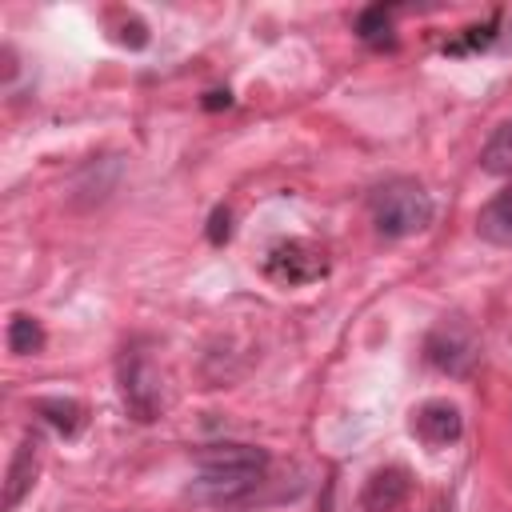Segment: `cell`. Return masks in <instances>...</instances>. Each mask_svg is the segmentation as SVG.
<instances>
[{"mask_svg": "<svg viewBox=\"0 0 512 512\" xmlns=\"http://www.w3.org/2000/svg\"><path fill=\"white\" fill-rule=\"evenodd\" d=\"M124 180V160L120 156H104V160H92L84 164L76 176H72V188H68V200L76 208H96L104 204Z\"/></svg>", "mask_w": 512, "mask_h": 512, "instance_id": "8992f818", "label": "cell"}, {"mask_svg": "<svg viewBox=\"0 0 512 512\" xmlns=\"http://www.w3.org/2000/svg\"><path fill=\"white\" fill-rule=\"evenodd\" d=\"M200 480L192 484V496L212 508H236L256 496V488L268 476V452L252 444H208L196 456Z\"/></svg>", "mask_w": 512, "mask_h": 512, "instance_id": "6da1fadb", "label": "cell"}, {"mask_svg": "<svg viewBox=\"0 0 512 512\" xmlns=\"http://www.w3.org/2000/svg\"><path fill=\"white\" fill-rule=\"evenodd\" d=\"M480 168L488 176H512V120L492 128V136L480 148Z\"/></svg>", "mask_w": 512, "mask_h": 512, "instance_id": "8fae6325", "label": "cell"}, {"mask_svg": "<svg viewBox=\"0 0 512 512\" xmlns=\"http://www.w3.org/2000/svg\"><path fill=\"white\" fill-rule=\"evenodd\" d=\"M492 36H496V16H492L484 28H468V36H464V40H452V44H444V52H468V48H484Z\"/></svg>", "mask_w": 512, "mask_h": 512, "instance_id": "9a60e30c", "label": "cell"}, {"mask_svg": "<svg viewBox=\"0 0 512 512\" xmlns=\"http://www.w3.org/2000/svg\"><path fill=\"white\" fill-rule=\"evenodd\" d=\"M476 232L488 240V244H500V248H512V184L500 188L476 216Z\"/></svg>", "mask_w": 512, "mask_h": 512, "instance_id": "30bf717a", "label": "cell"}, {"mask_svg": "<svg viewBox=\"0 0 512 512\" xmlns=\"http://www.w3.org/2000/svg\"><path fill=\"white\" fill-rule=\"evenodd\" d=\"M204 104H208V108H220V104L228 108V104H232V96H228V92H208V100H204Z\"/></svg>", "mask_w": 512, "mask_h": 512, "instance_id": "ac0fdd59", "label": "cell"}, {"mask_svg": "<svg viewBox=\"0 0 512 512\" xmlns=\"http://www.w3.org/2000/svg\"><path fill=\"white\" fill-rule=\"evenodd\" d=\"M116 376H120V400H124L128 416L140 424H152L168 404V384H164V372L156 368V360L132 344V348H124Z\"/></svg>", "mask_w": 512, "mask_h": 512, "instance_id": "3957f363", "label": "cell"}, {"mask_svg": "<svg viewBox=\"0 0 512 512\" xmlns=\"http://www.w3.org/2000/svg\"><path fill=\"white\" fill-rule=\"evenodd\" d=\"M356 32H360V40H368V44H392V8H384V4H372V8H364L360 16H356Z\"/></svg>", "mask_w": 512, "mask_h": 512, "instance_id": "5bb4252c", "label": "cell"}, {"mask_svg": "<svg viewBox=\"0 0 512 512\" xmlns=\"http://www.w3.org/2000/svg\"><path fill=\"white\" fill-rule=\"evenodd\" d=\"M412 432L420 444L428 448H448L464 436V416L452 400H424L416 412H412Z\"/></svg>", "mask_w": 512, "mask_h": 512, "instance_id": "52a82bcc", "label": "cell"}, {"mask_svg": "<svg viewBox=\"0 0 512 512\" xmlns=\"http://www.w3.org/2000/svg\"><path fill=\"white\" fill-rule=\"evenodd\" d=\"M40 348H44V328H40L32 316L16 312V316L8 320V352H16V356H36Z\"/></svg>", "mask_w": 512, "mask_h": 512, "instance_id": "4fadbf2b", "label": "cell"}, {"mask_svg": "<svg viewBox=\"0 0 512 512\" xmlns=\"http://www.w3.org/2000/svg\"><path fill=\"white\" fill-rule=\"evenodd\" d=\"M36 412H40L56 432H64V436H76L80 424H84V408H80L76 400H64V396H48V400H40Z\"/></svg>", "mask_w": 512, "mask_h": 512, "instance_id": "7c38bea8", "label": "cell"}, {"mask_svg": "<svg viewBox=\"0 0 512 512\" xmlns=\"http://www.w3.org/2000/svg\"><path fill=\"white\" fill-rule=\"evenodd\" d=\"M412 492V480L400 464H384L376 468L368 480H364V492H360V504L364 512H396Z\"/></svg>", "mask_w": 512, "mask_h": 512, "instance_id": "ba28073f", "label": "cell"}, {"mask_svg": "<svg viewBox=\"0 0 512 512\" xmlns=\"http://www.w3.org/2000/svg\"><path fill=\"white\" fill-rule=\"evenodd\" d=\"M264 272H268L276 284H284V288H300V284H312V280H320V276L328 272V256H324V248H316L312 240L292 236V240H280V244L268 248Z\"/></svg>", "mask_w": 512, "mask_h": 512, "instance_id": "277c9868", "label": "cell"}, {"mask_svg": "<svg viewBox=\"0 0 512 512\" xmlns=\"http://www.w3.org/2000/svg\"><path fill=\"white\" fill-rule=\"evenodd\" d=\"M228 220H232L228 208H216V212H212V220H208V240H212V244H224V240L232 236V224H228Z\"/></svg>", "mask_w": 512, "mask_h": 512, "instance_id": "2e32d148", "label": "cell"}, {"mask_svg": "<svg viewBox=\"0 0 512 512\" xmlns=\"http://www.w3.org/2000/svg\"><path fill=\"white\" fill-rule=\"evenodd\" d=\"M36 472H40V440L28 432L16 452H12V464H8V476H4V512H16L20 500L32 492L36 484Z\"/></svg>", "mask_w": 512, "mask_h": 512, "instance_id": "9c48e42d", "label": "cell"}, {"mask_svg": "<svg viewBox=\"0 0 512 512\" xmlns=\"http://www.w3.org/2000/svg\"><path fill=\"white\" fill-rule=\"evenodd\" d=\"M372 224L384 240L416 236L432 224V196L416 180H388L372 192Z\"/></svg>", "mask_w": 512, "mask_h": 512, "instance_id": "7a4b0ae2", "label": "cell"}, {"mask_svg": "<svg viewBox=\"0 0 512 512\" xmlns=\"http://www.w3.org/2000/svg\"><path fill=\"white\" fill-rule=\"evenodd\" d=\"M476 336H472V328L464 324V320H440L432 332H428V340H424V360L432 364V368H440V372H448V376H464L468 368H472V360H476Z\"/></svg>", "mask_w": 512, "mask_h": 512, "instance_id": "5b68a950", "label": "cell"}, {"mask_svg": "<svg viewBox=\"0 0 512 512\" xmlns=\"http://www.w3.org/2000/svg\"><path fill=\"white\" fill-rule=\"evenodd\" d=\"M0 56H4V80L12 84V80H16V68H20V64H16V48H12V44H4V48H0Z\"/></svg>", "mask_w": 512, "mask_h": 512, "instance_id": "e0dca14e", "label": "cell"}]
</instances>
